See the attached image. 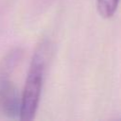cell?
Listing matches in <instances>:
<instances>
[{
	"instance_id": "cell-1",
	"label": "cell",
	"mask_w": 121,
	"mask_h": 121,
	"mask_svg": "<svg viewBox=\"0 0 121 121\" xmlns=\"http://www.w3.org/2000/svg\"><path fill=\"white\" fill-rule=\"evenodd\" d=\"M49 53L50 47L48 41H41L36 46L32 56L21 94V120L30 121L34 119L36 115L41 99L45 69L49 60Z\"/></svg>"
},
{
	"instance_id": "cell-2",
	"label": "cell",
	"mask_w": 121,
	"mask_h": 121,
	"mask_svg": "<svg viewBox=\"0 0 121 121\" xmlns=\"http://www.w3.org/2000/svg\"><path fill=\"white\" fill-rule=\"evenodd\" d=\"M21 95L11 78L0 80V116L20 118Z\"/></svg>"
},
{
	"instance_id": "cell-3",
	"label": "cell",
	"mask_w": 121,
	"mask_h": 121,
	"mask_svg": "<svg viewBox=\"0 0 121 121\" xmlns=\"http://www.w3.org/2000/svg\"><path fill=\"white\" fill-rule=\"evenodd\" d=\"M24 50L21 47H14L7 51L0 58V80L9 79L22 62Z\"/></svg>"
},
{
	"instance_id": "cell-4",
	"label": "cell",
	"mask_w": 121,
	"mask_h": 121,
	"mask_svg": "<svg viewBox=\"0 0 121 121\" xmlns=\"http://www.w3.org/2000/svg\"><path fill=\"white\" fill-rule=\"evenodd\" d=\"M119 0H96L98 13L105 19L111 18L115 13Z\"/></svg>"
},
{
	"instance_id": "cell-5",
	"label": "cell",
	"mask_w": 121,
	"mask_h": 121,
	"mask_svg": "<svg viewBox=\"0 0 121 121\" xmlns=\"http://www.w3.org/2000/svg\"><path fill=\"white\" fill-rule=\"evenodd\" d=\"M12 0H0V15L6 13L11 4Z\"/></svg>"
}]
</instances>
